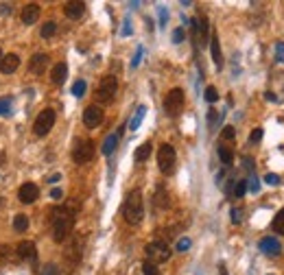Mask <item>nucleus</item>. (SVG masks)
I'll return each mask as SVG.
<instances>
[{
    "label": "nucleus",
    "instance_id": "nucleus-21",
    "mask_svg": "<svg viewBox=\"0 0 284 275\" xmlns=\"http://www.w3.org/2000/svg\"><path fill=\"white\" fill-rule=\"evenodd\" d=\"M151 151H153V144H151L149 140H147V142H142L140 147L136 149V153H134V157H136V162H144V160H149Z\"/></svg>",
    "mask_w": 284,
    "mask_h": 275
},
{
    "label": "nucleus",
    "instance_id": "nucleus-1",
    "mask_svg": "<svg viewBox=\"0 0 284 275\" xmlns=\"http://www.w3.org/2000/svg\"><path fill=\"white\" fill-rule=\"evenodd\" d=\"M50 223H53V238L57 243H64L66 238L72 234V227H75V219H77V212L72 208H55L50 212Z\"/></svg>",
    "mask_w": 284,
    "mask_h": 275
},
{
    "label": "nucleus",
    "instance_id": "nucleus-10",
    "mask_svg": "<svg viewBox=\"0 0 284 275\" xmlns=\"http://www.w3.org/2000/svg\"><path fill=\"white\" fill-rule=\"evenodd\" d=\"M193 35H195V42L197 44H201V46H206L208 44V31H210V24H208V18L206 16H201V18H197L193 20Z\"/></svg>",
    "mask_w": 284,
    "mask_h": 275
},
{
    "label": "nucleus",
    "instance_id": "nucleus-13",
    "mask_svg": "<svg viewBox=\"0 0 284 275\" xmlns=\"http://www.w3.org/2000/svg\"><path fill=\"white\" fill-rule=\"evenodd\" d=\"M16 256L20 260H31V262H35V260H38V247H35V243H31V240H22L16 247Z\"/></svg>",
    "mask_w": 284,
    "mask_h": 275
},
{
    "label": "nucleus",
    "instance_id": "nucleus-4",
    "mask_svg": "<svg viewBox=\"0 0 284 275\" xmlns=\"http://www.w3.org/2000/svg\"><path fill=\"white\" fill-rule=\"evenodd\" d=\"M116 92H118V79H116L114 75H107L101 79V83H99V90H97V98H99V103H112L114 96H116Z\"/></svg>",
    "mask_w": 284,
    "mask_h": 275
},
{
    "label": "nucleus",
    "instance_id": "nucleus-46",
    "mask_svg": "<svg viewBox=\"0 0 284 275\" xmlns=\"http://www.w3.org/2000/svg\"><path fill=\"white\" fill-rule=\"evenodd\" d=\"M50 197H53V199H61L64 197L61 188H53V190H50Z\"/></svg>",
    "mask_w": 284,
    "mask_h": 275
},
{
    "label": "nucleus",
    "instance_id": "nucleus-23",
    "mask_svg": "<svg viewBox=\"0 0 284 275\" xmlns=\"http://www.w3.org/2000/svg\"><path fill=\"white\" fill-rule=\"evenodd\" d=\"M144 114H147V107H144V105H140V107H138V112L134 114V118L129 120V129H131V131H136V129L142 125V120H144Z\"/></svg>",
    "mask_w": 284,
    "mask_h": 275
},
{
    "label": "nucleus",
    "instance_id": "nucleus-33",
    "mask_svg": "<svg viewBox=\"0 0 284 275\" xmlns=\"http://www.w3.org/2000/svg\"><path fill=\"white\" fill-rule=\"evenodd\" d=\"M186 38V33H184V28H175L173 31V44H181Z\"/></svg>",
    "mask_w": 284,
    "mask_h": 275
},
{
    "label": "nucleus",
    "instance_id": "nucleus-37",
    "mask_svg": "<svg viewBox=\"0 0 284 275\" xmlns=\"http://www.w3.org/2000/svg\"><path fill=\"white\" fill-rule=\"evenodd\" d=\"M11 110V98H0V114H9Z\"/></svg>",
    "mask_w": 284,
    "mask_h": 275
},
{
    "label": "nucleus",
    "instance_id": "nucleus-14",
    "mask_svg": "<svg viewBox=\"0 0 284 275\" xmlns=\"http://www.w3.org/2000/svg\"><path fill=\"white\" fill-rule=\"evenodd\" d=\"M38 18H40V5L38 3H28L24 9H22V22H24L26 26L35 24Z\"/></svg>",
    "mask_w": 284,
    "mask_h": 275
},
{
    "label": "nucleus",
    "instance_id": "nucleus-6",
    "mask_svg": "<svg viewBox=\"0 0 284 275\" xmlns=\"http://www.w3.org/2000/svg\"><path fill=\"white\" fill-rule=\"evenodd\" d=\"M147 262H151V264H162V262H166V260L171 258V249H169V245L166 243H162V240H153V243H149L147 245Z\"/></svg>",
    "mask_w": 284,
    "mask_h": 275
},
{
    "label": "nucleus",
    "instance_id": "nucleus-52",
    "mask_svg": "<svg viewBox=\"0 0 284 275\" xmlns=\"http://www.w3.org/2000/svg\"><path fill=\"white\" fill-rule=\"evenodd\" d=\"M3 57H5V55H3V50H0V61H3Z\"/></svg>",
    "mask_w": 284,
    "mask_h": 275
},
{
    "label": "nucleus",
    "instance_id": "nucleus-24",
    "mask_svg": "<svg viewBox=\"0 0 284 275\" xmlns=\"http://www.w3.org/2000/svg\"><path fill=\"white\" fill-rule=\"evenodd\" d=\"M153 203H155L157 208H169V194H166V190L162 186H160L157 192L153 194Z\"/></svg>",
    "mask_w": 284,
    "mask_h": 275
},
{
    "label": "nucleus",
    "instance_id": "nucleus-39",
    "mask_svg": "<svg viewBox=\"0 0 284 275\" xmlns=\"http://www.w3.org/2000/svg\"><path fill=\"white\" fill-rule=\"evenodd\" d=\"M218 118H221V116H218L216 110H210V112H208V122H210V127H214Z\"/></svg>",
    "mask_w": 284,
    "mask_h": 275
},
{
    "label": "nucleus",
    "instance_id": "nucleus-3",
    "mask_svg": "<svg viewBox=\"0 0 284 275\" xmlns=\"http://www.w3.org/2000/svg\"><path fill=\"white\" fill-rule=\"evenodd\" d=\"M184 103H186V96H184V90L181 88H173L169 94H166L164 98V112L175 118V116H179L184 112Z\"/></svg>",
    "mask_w": 284,
    "mask_h": 275
},
{
    "label": "nucleus",
    "instance_id": "nucleus-44",
    "mask_svg": "<svg viewBox=\"0 0 284 275\" xmlns=\"http://www.w3.org/2000/svg\"><path fill=\"white\" fill-rule=\"evenodd\" d=\"M188 247H191V240H188V238H181L177 243V251H186Z\"/></svg>",
    "mask_w": 284,
    "mask_h": 275
},
{
    "label": "nucleus",
    "instance_id": "nucleus-29",
    "mask_svg": "<svg viewBox=\"0 0 284 275\" xmlns=\"http://www.w3.org/2000/svg\"><path fill=\"white\" fill-rule=\"evenodd\" d=\"M55 31H57V24L55 22H46L42 26V38H53Z\"/></svg>",
    "mask_w": 284,
    "mask_h": 275
},
{
    "label": "nucleus",
    "instance_id": "nucleus-45",
    "mask_svg": "<svg viewBox=\"0 0 284 275\" xmlns=\"http://www.w3.org/2000/svg\"><path fill=\"white\" fill-rule=\"evenodd\" d=\"M11 11H13L11 5H7V3L0 5V13H3V16H11Z\"/></svg>",
    "mask_w": 284,
    "mask_h": 275
},
{
    "label": "nucleus",
    "instance_id": "nucleus-26",
    "mask_svg": "<svg viewBox=\"0 0 284 275\" xmlns=\"http://www.w3.org/2000/svg\"><path fill=\"white\" fill-rule=\"evenodd\" d=\"M28 227V216L26 214H16L13 216V229L16 231H26Z\"/></svg>",
    "mask_w": 284,
    "mask_h": 275
},
{
    "label": "nucleus",
    "instance_id": "nucleus-11",
    "mask_svg": "<svg viewBox=\"0 0 284 275\" xmlns=\"http://www.w3.org/2000/svg\"><path fill=\"white\" fill-rule=\"evenodd\" d=\"M101 122H103V110H101L99 105H90L83 112V125L87 129H97Z\"/></svg>",
    "mask_w": 284,
    "mask_h": 275
},
{
    "label": "nucleus",
    "instance_id": "nucleus-17",
    "mask_svg": "<svg viewBox=\"0 0 284 275\" xmlns=\"http://www.w3.org/2000/svg\"><path fill=\"white\" fill-rule=\"evenodd\" d=\"M46 66H48V55H46V53H38V55H33L31 63H28V68H31L33 75H44V70H46Z\"/></svg>",
    "mask_w": 284,
    "mask_h": 275
},
{
    "label": "nucleus",
    "instance_id": "nucleus-5",
    "mask_svg": "<svg viewBox=\"0 0 284 275\" xmlns=\"http://www.w3.org/2000/svg\"><path fill=\"white\" fill-rule=\"evenodd\" d=\"M175 162H177V153L171 144H160V151H157V164H160V170L164 175H171L175 170Z\"/></svg>",
    "mask_w": 284,
    "mask_h": 275
},
{
    "label": "nucleus",
    "instance_id": "nucleus-22",
    "mask_svg": "<svg viewBox=\"0 0 284 275\" xmlns=\"http://www.w3.org/2000/svg\"><path fill=\"white\" fill-rule=\"evenodd\" d=\"M116 147H118V133L107 135L105 142H103V155H112L116 151Z\"/></svg>",
    "mask_w": 284,
    "mask_h": 275
},
{
    "label": "nucleus",
    "instance_id": "nucleus-43",
    "mask_svg": "<svg viewBox=\"0 0 284 275\" xmlns=\"http://www.w3.org/2000/svg\"><path fill=\"white\" fill-rule=\"evenodd\" d=\"M160 26H164L166 24V20H169V13H166V9H164V7H160Z\"/></svg>",
    "mask_w": 284,
    "mask_h": 275
},
{
    "label": "nucleus",
    "instance_id": "nucleus-15",
    "mask_svg": "<svg viewBox=\"0 0 284 275\" xmlns=\"http://www.w3.org/2000/svg\"><path fill=\"white\" fill-rule=\"evenodd\" d=\"M260 251H265L267 256H280V253H282V247H280L278 238L267 236V238H262V240H260Z\"/></svg>",
    "mask_w": 284,
    "mask_h": 275
},
{
    "label": "nucleus",
    "instance_id": "nucleus-41",
    "mask_svg": "<svg viewBox=\"0 0 284 275\" xmlns=\"http://www.w3.org/2000/svg\"><path fill=\"white\" fill-rule=\"evenodd\" d=\"M249 140H251V142H260V140H262V129H260V127L254 129L251 135H249Z\"/></svg>",
    "mask_w": 284,
    "mask_h": 275
},
{
    "label": "nucleus",
    "instance_id": "nucleus-2",
    "mask_svg": "<svg viewBox=\"0 0 284 275\" xmlns=\"http://www.w3.org/2000/svg\"><path fill=\"white\" fill-rule=\"evenodd\" d=\"M122 216L129 225H138L144 216V205H142V192L140 190H131L125 199V205H122Z\"/></svg>",
    "mask_w": 284,
    "mask_h": 275
},
{
    "label": "nucleus",
    "instance_id": "nucleus-19",
    "mask_svg": "<svg viewBox=\"0 0 284 275\" xmlns=\"http://www.w3.org/2000/svg\"><path fill=\"white\" fill-rule=\"evenodd\" d=\"M66 77H68V66L61 61V63H57V66L53 68V72H50V79H53V83L55 85H59L66 81Z\"/></svg>",
    "mask_w": 284,
    "mask_h": 275
},
{
    "label": "nucleus",
    "instance_id": "nucleus-31",
    "mask_svg": "<svg viewBox=\"0 0 284 275\" xmlns=\"http://www.w3.org/2000/svg\"><path fill=\"white\" fill-rule=\"evenodd\" d=\"M206 100H208V103H216V100H218V92H216L214 85H208V88H206Z\"/></svg>",
    "mask_w": 284,
    "mask_h": 275
},
{
    "label": "nucleus",
    "instance_id": "nucleus-36",
    "mask_svg": "<svg viewBox=\"0 0 284 275\" xmlns=\"http://www.w3.org/2000/svg\"><path fill=\"white\" fill-rule=\"evenodd\" d=\"M265 182L269 186H278L280 184V175H275V173H269V175H265Z\"/></svg>",
    "mask_w": 284,
    "mask_h": 275
},
{
    "label": "nucleus",
    "instance_id": "nucleus-49",
    "mask_svg": "<svg viewBox=\"0 0 284 275\" xmlns=\"http://www.w3.org/2000/svg\"><path fill=\"white\" fill-rule=\"evenodd\" d=\"M267 100H278V98H275L273 92H267Z\"/></svg>",
    "mask_w": 284,
    "mask_h": 275
},
{
    "label": "nucleus",
    "instance_id": "nucleus-7",
    "mask_svg": "<svg viewBox=\"0 0 284 275\" xmlns=\"http://www.w3.org/2000/svg\"><path fill=\"white\" fill-rule=\"evenodd\" d=\"M55 110H50V107H46L44 112H40V116L35 118V125H33V131H35V135H40V138H44V135H48L50 133V129H53V125H55Z\"/></svg>",
    "mask_w": 284,
    "mask_h": 275
},
{
    "label": "nucleus",
    "instance_id": "nucleus-51",
    "mask_svg": "<svg viewBox=\"0 0 284 275\" xmlns=\"http://www.w3.org/2000/svg\"><path fill=\"white\" fill-rule=\"evenodd\" d=\"M3 162H5V155H3V153H0V164H3Z\"/></svg>",
    "mask_w": 284,
    "mask_h": 275
},
{
    "label": "nucleus",
    "instance_id": "nucleus-9",
    "mask_svg": "<svg viewBox=\"0 0 284 275\" xmlns=\"http://www.w3.org/2000/svg\"><path fill=\"white\" fill-rule=\"evenodd\" d=\"M83 236H75L68 245V249H66V262H68L70 266H77L79 262H81V256H83Z\"/></svg>",
    "mask_w": 284,
    "mask_h": 275
},
{
    "label": "nucleus",
    "instance_id": "nucleus-32",
    "mask_svg": "<svg viewBox=\"0 0 284 275\" xmlns=\"http://www.w3.org/2000/svg\"><path fill=\"white\" fill-rule=\"evenodd\" d=\"M85 88H87V85H85V81H77L75 85H72V94H75L77 98H81L83 94H85Z\"/></svg>",
    "mask_w": 284,
    "mask_h": 275
},
{
    "label": "nucleus",
    "instance_id": "nucleus-47",
    "mask_svg": "<svg viewBox=\"0 0 284 275\" xmlns=\"http://www.w3.org/2000/svg\"><path fill=\"white\" fill-rule=\"evenodd\" d=\"M249 190H251V192H258V179H256V177L251 179V184H249Z\"/></svg>",
    "mask_w": 284,
    "mask_h": 275
},
{
    "label": "nucleus",
    "instance_id": "nucleus-16",
    "mask_svg": "<svg viewBox=\"0 0 284 275\" xmlns=\"http://www.w3.org/2000/svg\"><path fill=\"white\" fill-rule=\"evenodd\" d=\"M64 13L68 16L70 20H79L85 13V3H79V0H72V3H66L64 7Z\"/></svg>",
    "mask_w": 284,
    "mask_h": 275
},
{
    "label": "nucleus",
    "instance_id": "nucleus-25",
    "mask_svg": "<svg viewBox=\"0 0 284 275\" xmlns=\"http://www.w3.org/2000/svg\"><path fill=\"white\" fill-rule=\"evenodd\" d=\"M218 157H221L223 166H232V162H234V153L230 147H218Z\"/></svg>",
    "mask_w": 284,
    "mask_h": 275
},
{
    "label": "nucleus",
    "instance_id": "nucleus-40",
    "mask_svg": "<svg viewBox=\"0 0 284 275\" xmlns=\"http://www.w3.org/2000/svg\"><path fill=\"white\" fill-rule=\"evenodd\" d=\"M240 221H243V212H240L238 208H234V210H232V223H236V225H238Z\"/></svg>",
    "mask_w": 284,
    "mask_h": 275
},
{
    "label": "nucleus",
    "instance_id": "nucleus-18",
    "mask_svg": "<svg viewBox=\"0 0 284 275\" xmlns=\"http://www.w3.org/2000/svg\"><path fill=\"white\" fill-rule=\"evenodd\" d=\"M18 66H20V57H18V55H13V53L5 55V57H3V61H0V70H3L5 75H11V72H16Z\"/></svg>",
    "mask_w": 284,
    "mask_h": 275
},
{
    "label": "nucleus",
    "instance_id": "nucleus-34",
    "mask_svg": "<svg viewBox=\"0 0 284 275\" xmlns=\"http://www.w3.org/2000/svg\"><path fill=\"white\" fill-rule=\"evenodd\" d=\"M275 59H278L280 63H284V42H278V44H275Z\"/></svg>",
    "mask_w": 284,
    "mask_h": 275
},
{
    "label": "nucleus",
    "instance_id": "nucleus-30",
    "mask_svg": "<svg viewBox=\"0 0 284 275\" xmlns=\"http://www.w3.org/2000/svg\"><path fill=\"white\" fill-rule=\"evenodd\" d=\"M142 273L144 275H162V271L157 269V264H151V262H144L142 264Z\"/></svg>",
    "mask_w": 284,
    "mask_h": 275
},
{
    "label": "nucleus",
    "instance_id": "nucleus-28",
    "mask_svg": "<svg viewBox=\"0 0 284 275\" xmlns=\"http://www.w3.org/2000/svg\"><path fill=\"white\" fill-rule=\"evenodd\" d=\"M245 192H247V182H245V179H238V182L234 184V190H232V194H234L236 199H243Z\"/></svg>",
    "mask_w": 284,
    "mask_h": 275
},
{
    "label": "nucleus",
    "instance_id": "nucleus-8",
    "mask_svg": "<svg viewBox=\"0 0 284 275\" xmlns=\"http://www.w3.org/2000/svg\"><path fill=\"white\" fill-rule=\"evenodd\" d=\"M94 157V142L92 140H79L72 149V160L77 164H87Z\"/></svg>",
    "mask_w": 284,
    "mask_h": 275
},
{
    "label": "nucleus",
    "instance_id": "nucleus-50",
    "mask_svg": "<svg viewBox=\"0 0 284 275\" xmlns=\"http://www.w3.org/2000/svg\"><path fill=\"white\" fill-rule=\"evenodd\" d=\"M218 269H221V275H228V269H225V264H221Z\"/></svg>",
    "mask_w": 284,
    "mask_h": 275
},
{
    "label": "nucleus",
    "instance_id": "nucleus-38",
    "mask_svg": "<svg viewBox=\"0 0 284 275\" xmlns=\"http://www.w3.org/2000/svg\"><path fill=\"white\" fill-rule=\"evenodd\" d=\"M221 135H223V140H234V135H236V131H234V127H225Z\"/></svg>",
    "mask_w": 284,
    "mask_h": 275
},
{
    "label": "nucleus",
    "instance_id": "nucleus-27",
    "mask_svg": "<svg viewBox=\"0 0 284 275\" xmlns=\"http://www.w3.org/2000/svg\"><path fill=\"white\" fill-rule=\"evenodd\" d=\"M271 227H273L275 234H284V210L278 212V216H275L273 223H271Z\"/></svg>",
    "mask_w": 284,
    "mask_h": 275
},
{
    "label": "nucleus",
    "instance_id": "nucleus-12",
    "mask_svg": "<svg viewBox=\"0 0 284 275\" xmlns=\"http://www.w3.org/2000/svg\"><path fill=\"white\" fill-rule=\"evenodd\" d=\"M18 199L22 201V203H33V201L40 199V188L35 184H31V182L22 184L20 190H18Z\"/></svg>",
    "mask_w": 284,
    "mask_h": 275
},
{
    "label": "nucleus",
    "instance_id": "nucleus-20",
    "mask_svg": "<svg viewBox=\"0 0 284 275\" xmlns=\"http://www.w3.org/2000/svg\"><path fill=\"white\" fill-rule=\"evenodd\" d=\"M210 50H212V59L216 63V68H221L223 55H221V44H218V35H212V40H210Z\"/></svg>",
    "mask_w": 284,
    "mask_h": 275
},
{
    "label": "nucleus",
    "instance_id": "nucleus-42",
    "mask_svg": "<svg viewBox=\"0 0 284 275\" xmlns=\"http://www.w3.org/2000/svg\"><path fill=\"white\" fill-rule=\"evenodd\" d=\"M140 59H142V48H138L134 61H131V68H138V66H140Z\"/></svg>",
    "mask_w": 284,
    "mask_h": 275
},
{
    "label": "nucleus",
    "instance_id": "nucleus-35",
    "mask_svg": "<svg viewBox=\"0 0 284 275\" xmlns=\"http://www.w3.org/2000/svg\"><path fill=\"white\" fill-rule=\"evenodd\" d=\"M40 275H61V273H59V269H57L55 264H46V266L42 269V273H40Z\"/></svg>",
    "mask_w": 284,
    "mask_h": 275
},
{
    "label": "nucleus",
    "instance_id": "nucleus-48",
    "mask_svg": "<svg viewBox=\"0 0 284 275\" xmlns=\"http://www.w3.org/2000/svg\"><path fill=\"white\" fill-rule=\"evenodd\" d=\"M122 35H131V26H129V22H125V26H122V31H120Z\"/></svg>",
    "mask_w": 284,
    "mask_h": 275
}]
</instances>
